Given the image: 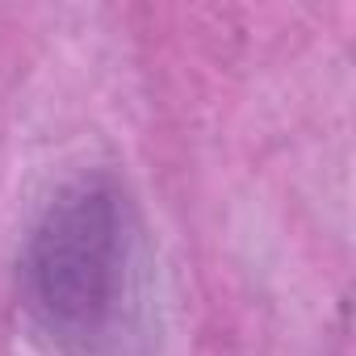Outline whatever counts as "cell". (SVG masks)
<instances>
[{
	"instance_id": "cell-1",
	"label": "cell",
	"mask_w": 356,
	"mask_h": 356,
	"mask_svg": "<svg viewBox=\"0 0 356 356\" xmlns=\"http://www.w3.org/2000/svg\"><path fill=\"white\" fill-rule=\"evenodd\" d=\"M17 293L51 356L151 352V248L138 206L113 172H84L47 202L22 248Z\"/></svg>"
}]
</instances>
